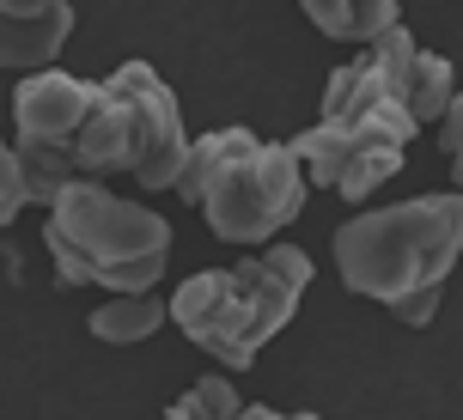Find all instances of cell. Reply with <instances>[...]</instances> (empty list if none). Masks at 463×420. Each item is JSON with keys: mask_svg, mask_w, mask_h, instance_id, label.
Here are the masks:
<instances>
[{"mask_svg": "<svg viewBox=\"0 0 463 420\" xmlns=\"http://www.w3.org/2000/svg\"><path fill=\"white\" fill-rule=\"evenodd\" d=\"M13 153L24 208L49 213L68 183H110L135 171V117L104 79L49 68L13 86Z\"/></svg>", "mask_w": 463, "mask_h": 420, "instance_id": "6da1fadb", "label": "cell"}, {"mask_svg": "<svg viewBox=\"0 0 463 420\" xmlns=\"http://www.w3.org/2000/svg\"><path fill=\"white\" fill-rule=\"evenodd\" d=\"M463 257V195L433 189L354 213L335 232V275L354 299L384 304L402 323H433L445 280Z\"/></svg>", "mask_w": 463, "mask_h": 420, "instance_id": "7a4b0ae2", "label": "cell"}, {"mask_svg": "<svg viewBox=\"0 0 463 420\" xmlns=\"http://www.w3.org/2000/svg\"><path fill=\"white\" fill-rule=\"evenodd\" d=\"M311 275H317V262L299 244L275 238L262 250H244L232 268H195L165 299V311L208 359H220L226 372H250L262 348L293 323Z\"/></svg>", "mask_w": 463, "mask_h": 420, "instance_id": "3957f363", "label": "cell"}, {"mask_svg": "<svg viewBox=\"0 0 463 420\" xmlns=\"http://www.w3.org/2000/svg\"><path fill=\"white\" fill-rule=\"evenodd\" d=\"M177 201L202 208L220 244L262 250L305 213V177L287 140H262L256 128H213V135H195L189 146Z\"/></svg>", "mask_w": 463, "mask_h": 420, "instance_id": "277c9868", "label": "cell"}, {"mask_svg": "<svg viewBox=\"0 0 463 420\" xmlns=\"http://www.w3.org/2000/svg\"><path fill=\"white\" fill-rule=\"evenodd\" d=\"M43 244L61 286H104L110 299H122L159 286L177 238L165 213L116 195L110 183H68L49 201Z\"/></svg>", "mask_w": 463, "mask_h": 420, "instance_id": "5b68a950", "label": "cell"}, {"mask_svg": "<svg viewBox=\"0 0 463 420\" xmlns=\"http://www.w3.org/2000/svg\"><path fill=\"white\" fill-rule=\"evenodd\" d=\"M104 86H110V92L128 104V117H135V171H128V183L177 195V189H184V171H189V146H195L177 92H171L159 79V68H146V61H122L116 73H104Z\"/></svg>", "mask_w": 463, "mask_h": 420, "instance_id": "8992f818", "label": "cell"}, {"mask_svg": "<svg viewBox=\"0 0 463 420\" xmlns=\"http://www.w3.org/2000/svg\"><path fill=\"white\" fill-rule=\"evenodd\" d=\"M287 153L299 164L305 189H335L347 201H366L372 189H384L409 159V146L372 135V128H347V122H311L287 140Z\"/></svg>", "mask_w": 463, "mask_h": 420, "instance_id": "52a82bcc", "label": "cell"}, {"mask_svg": "<svg viewBox=\"0 0 463 420\" xmlns=\"http://www.w3.org/2000/svg\"><path fill=\"white\" fill-rule=\"evenodd\" d=\"M360 55L384 73L391 98L402 104V117L415 122V128L439 122L445 110L458 104V73H451V61H445V55H433V49H420L402 24H396V31H384V37H372Z\"/></svg>", "mask_w": 463, "mask_h": 420, "instance_id": "ba28073f", "label": "cell"}, {"mask_svg": "<svg viewBox=\"0 0 463 420\" xmlns=\"http://www.w3.org/2000/svg\"><path fill=\"white\" fill-rule=\"evenodd\" d=\"M317 122H347V128H372V135L396 140V146H409L420 135L415 122L402 117V104L391 98L384 86V73L372 68L366 55H354L342 68L324 79V104H317Z\"/></svg>", "mask_w": 463, "mask_h": 420, "instance_id": "9c48e42d", "label": "cell"}, {"mask_svg": "<svg viewBox=\"0 0 463 420\" xmlns=\"http://www.w3.org/2000/svg\"><path fill=\"white\" fill-rule=\"evenodd\" d=\"M73 13L68 0H0V73H49L68 49Z\"/></svg>", "mask_w": 463, "mask_h": 420, "instance_id": "30bf717a", "label": "cell"}, {"mask_svg": "<svg viewBox=\"0 0 463 420\" xmlns=\"http://www.w3.org/2000/svg\"><path fill=\"white\" fill-rule=\"evenodd\" d=\"M305 19L317 24L329 43L366 49L372 37L396 31V24H402V13H396V0H305Z\"/></svg>", "mask_w": 463, "mask_h": 420, "instance_id": "8fae6325", "label": "cell"}, {"mask_svg": "<svg viewBox=\"0 0 463 420\" xmlns=\"http://www.w3.org/2000/svg\"><path fill=\"white\" fill-rule=\"evenodd\" d=\"M165 323H171L165 293H122V299H104L92 317H86V329H92L104 348H135L146 335H159Z\"/></svg>", "mask_w": 463, "mask_h": 420, "instance_id": "7c38bea8", "label": "cell"}, {"mask_svg": "<svg viewBox=\"0 0 463 420\" xmlns=\"http://www.w3.org/2000/svg\"><path fill=\"white\" fill-rule=\"evenodd\" d=\"M238 415H244L238 384H226V372H213V378H202V384H189L159 420H238Z\"/></svg>", "mask_w": 463, "mask_h": 420, "instance_id": "4fadbf2b", "label": "cell"}, {"mask_svg": "<svg viewBox=\"0 0 463 420\" xmlns=\"http://www.w3.org/2000/svg\"><path fill=\"white\" fill-rule=\"evenodd\" d=\"M19 213H24V171H19L13 140H0V232H6Z\"/></svg>", "mask_w": 463, "mask_h": 420, "instance_id": "5bb4252c", "label": "cell"}, {"mask_svg": "<svg viewBox=\"0 0 463 420\" xmlns=\"http://www.w3.org/2000/svg\"><path fill=\"white\" fill-rule=\"evenodd\" d=\"M458 104H451V110H445V117H439V153H445V159H451V164H458Z\"/></svg>", "mask_w": 463, "mask_h": 420, "instance_id": "9a60e30c", "label": "cell"}, {"mask_svg": "<svg viewBox=\"0 0 463 420\" xmlns=\"http://www.w3.org/2000/svg\"><path fill=\"white\" fill-rule=\"evenodd\" d=\"M238 420H324V415H275V408H262V402H244Z\"/></svg>", "mask_w": 463, "mask_h": 420, "instance_id": "2e32d148", "label": "cell"}]
</instances>
